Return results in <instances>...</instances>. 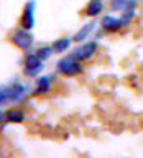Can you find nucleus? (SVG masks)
<instances>
[{"mask_svg":"<svg viewBox=\"0 0 143 158\" xmlns=\"http://www.w3.org/2000/svg\"><path fill=\"white\" fill-rule=\"evenodd\" d=\"M58 71L64 74V76H76V74L81 71V64L76 58L69 56V58H63L61 61L58 63Z\"/></svg>","mask_w":143,"mask_h":158,"instance_id":"1","label":"nucleus"},{"mask_svg":"<svg viewBox=\"0 0 143 158\" xmlns=\"http://www.w3.org/2000/svg\"><path fill=\"white\" fill-rule=\"evenodd\" d=\"M10 40H12V43L15 44V46H18L20 49H27V48L31 46V43H33V36L28 33L27 28L15 30Z\"/></svg>","mask_w":143,"mask_h":158,"instance_id":"2","label":"nucleus"},{"mask_svg":"<svg viewBox=\"0 0 143 158\" xmlns=\"http://www.w3.org/2000/svg\"><path fill=\"white\" fill-rule=\"evenodd\" d=\"M43 69V61L38 54H28L25 59V74L27 76L35 77L36 74H39V71Z\"/></svg>","mask_w":143,"mask_h":158,"instance_id":"3","label":"nucleus"},{"mask_svg":"<svg viewBox=\"0 0 143 158\" xmlns=\"http://www.w3.org/2000/svg\"><path fill=\"white\" fill-rule=\"evenodd\" d=\"M35 8H36L35 0H30V2L25 5L23 17H22V27H23V28L31 30V28L35 27Z\"/></svg>","mask_w":143,"mask_h":158,"instance_id":"4","label":"nucleus"},{"mask_svg":"<svg viewBox=\"0 0 143 158\" xmlns=\"http://www.w3.org/2000/svg\"><path fill=\"white\" fill-rule=\"evenodd\" d=\"M96 49H97V43L96 41H89V43L84 44V46L74 49V51H72V58H76L77 61H81V59H87V58L92 56Z\"/></svg>","mask_w":143,"mask_h":158,"instance_id":"5","label":"nucleus"},{"mask_svg":"<svg viewBox=\"0 0 143 158\" xmlns=\"http://www.w3.org/2000/svg\"><path fill=\"white\" fill-rule=\"evenodd\" d=\"M100 27L105 30V31H117V30H120L122 22H120V20H117V18H113V17H110V15H107V17L102 18Z\"/></svg>","mask_w":143,"mask_h":158,"instance_id":"6","label":"nucleus"},{"mask_svg":"<svg viewBox=\"0 0 143 158\" xmlns=\"http://www.w3.org/2000/svg\"><path fill=\"white\" fill-rule=\"evenodd\" d=\"M94 28H96V23H87V25H84V27L81 28V30H79V31L76 33V35H74V41H76V43H81V41H84V40H87V36H89V35H91L92 31H94Z\"/></svg>","mask_w":143,"mask_h":158,"instance_id":"7","label":"nucleus"},{"mask_svg":"<svg viewBox=\"0 0 143 158\" xmlns=\"http://www.w3.org/2000/svg\"><path fill=\"white\" fill-rule=\"evenodd\" d=\"M27 96V89H25L23 84H20V82H15L12 87H10V97H12V101L15 102H18V101H22V99Z\"/></svg>","mask_w":143,"mask_h":158,"instance_id":"8","label":"nucleus"},{"mask_svg":"<svg viewBox=\"0 0 143 158\" xmlns=\"http://www.w3.org/2000/svg\"><path fill=\"white\" fill-rule=\"evenodd\" d=\"M104 5H102V0H91V3L87 5V15L89 17H96L102 12Z\"/></svg>","mask_w":143,"mask_h":158,"instance_id":"9","label":"nucleus"},{"mask_svg":"<svg viewBox=\"0 0 143 158\" xmlns=\"http://www.w3.org/2000/svg\"><path fill=\"white\" fill-rule=\"evenodd\" d=\"M49 84H51V77H48V76L39 77L38 82H36V91H35V94H44V92H48Z\"/></svg>","mask_w":143,"mask_h":158,"instance_id":"10","label":"nucleus"},{"mask_svg":"<svg viewBox=\"0 0 143 158\" xmlns=\"http://www.w3.org/2000/svg\"><path fill=\"white\" fill-rule=\"evenodd\" d=\"M23 112L22 110H8L7 114H5V120L7 122H13V123H20V122H23Z\"/></svg>","mask_w":143,"mask_h":158,"instance_id":"11","label":"nucleus"},{"mask_svg":"<svg viewBox=\"0 0 143 158\" xmlns=\"http://www.w3.org/2000/svg\"><path fill=\"white\" fill-rule=\"evenodd\" d=\"M69 43H71V40H69V38L56 40V41H54V44H53L54 53H63V51H66V49L69 48Z\"/></svg>","mask_w":143,"mask_h":158,"instance_id":"12","label":"nucleus"},{"mask_svg":"<svg viewBox=\"0 0 143 158\" xmlns=\"http://www.w3.org/2000/svg\"><path fill=\"white\" fill-rule=\"evenodd\" d=\"M8 101H12V97H10V87L0 86V106H5Z\"/></svg>","mask_w":143,"mask_h":158,"instance_id":"13","label":"nucleus"},{"mask_svg":"<svg viewBox=\"0 0 143 158\" xmlns=\"http://www.w3.org/2000/svg\"><path fill=\"white\" fill-rule=\"evenodd\" d=\"M133 13H135V10H133V7H127L125 10H123V17L120 18V22H122V27L123 25H127L128 22L132 20V17H133Z\"/></svg>","mask_w":143,"mask_h":158,"instance_id":"14","label":"nucleus"},{"mask_svg":"<svg viewBox=\"0 0 143 158\" xmlns=\"http://www.w3.org/2000/svg\"><path fill=\"white\" fill-rule=\"evenodd\" d=\"M54 51V49L51 48V46H41V48H38V51H36V54L41 59H48L49 56H51V53Z\"/></svg>","mask_w":143,"mask_h":158,"instance_id":"15","label":"nucleus"},{"mask_svg":"<svg viewBox=\"0 0 143 158\" xmlns=\"http://www.w3.org/2000/svg\"><path fill=\"white\" fill-rule=\"evenodd\" d=\"M127 0H112V8L113 10H125L127 7Z\"/></svg>","mask_w":143,"mask_h":158,"instance_id":"16","label":"nucleus"},{"mask_svg":"<svg viewBox=\"0 0 143 158\" xmlns=\"http://www.w3.org/2000/svg\"><path fill=\"white\" fill-rule=\"evenodd\" d=\"M0 118H2V110H0Z\"/></svg>","mask_w":143,"mask_h":158,"instance_id":"17","label":"nucleus"}]
</instances>
